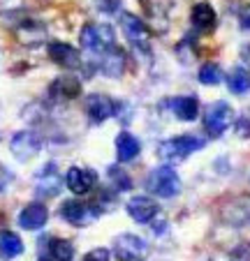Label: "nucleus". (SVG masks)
Segmentation results:
<instances>
[{
  "label": "nucleus",
  "instance_id": "14",
  "mask_svg": "<svg viewBox=\"0 0 250 261\" xmlns=\"http://www.w3.org/2000/svg\"><path fill=\"white\" fill-rule=\"evenodd\" d=\"M47 222H49V211L39 201L26 203L19 213V227L26 231H39V229L47 227Z\"/></svg>",
  "mask_w": 250,
  "mask_h": 261
},
{
  "label": "nucleus",
  "instance_id": "12",
  "mask_svg": "<svg viewBox=\"0 0 250 261\" xmlns=\"http://www.w3.org/2000/svg\"><path fill=\"white\" fill-rule=\"evenodd\" d=\"M125 211H128V215L132 217L134 222H139V224H151L157 217L160 208H157L155 199L146 197V194H137V197H132L125 203Z\"/></svg>",
  "mask_w": 250,
  "mask_h": 261
},
{
  "label": "nucleus",
  "instance_id": "22",
  "mask_svg": "<svg viewBox=\"0 0 250 261\" xmlns=\"http://www.w3.org/2000/svg\"><path fill=\"white\" fill-rule=\"evenodd\" d=\"M225 84L232 95H248L250 93V72L245 67H234L225 76Z\"/></svg>",
  "mask_w": 250,
  "mask_h": 261
},
{
  "label": "nucleus",
  "instance_id": "30",
  "mask_svg": "<svg viewBox=\"0 0 250 261\" xmlns=\"http://www.w3.org/2000/svg\"><path fill=\"white\" fill-rule=\"evenodd\" d=\"M239 25L243 33H250V7H245V10H241L239 14Z\"/></svg>",
  "mask_w": 250,
  "mask_h": 261
},
{
  "label": "nucleus",
  "instance_id": "4",
  "mask_svg": "<svg viewBox=\"0 0 250 261\" xmlns=\"http://www.w3.org/2000/svg\"><path fill=\"white\" fill-rule=\"evenodd\" d=\"M146 188L151 194L160 199H174L181 192V178H178L176 169L169 167V164H162L155 167L146 178Z\"/></svg>",
  "mask_w": 250,
  "mask_h": 261
},
{
  "label": "nucleus",
  "instance_id": "34",
  "mask_svg": "<svg viewBox=\"0 0 250 261\" xmlns=\"http://www.w3.org/2000/svg\"><path fill=\"white\" fill-rule=\"evenodd\" d=\"M42 261H47V259H42Z\"/></svg>",
  "mask_w": 250,
  "mask_h": 261
},
{
  "label": "nucleus",
  "instance_id": "31",
  "mask_svg": "<svg viewBox=\"0 0 250 261\" xmlns=\"http://www.w3.org/2000/svg\"><path fill=\"white\" fill-rule=\"evenodd\" d=\"M241 63H243V67L250 72V42L241 46Z\"/></svg>",
  "mask_w": 250,
  "mask_h": 261
},
{
  "label": "nucleus",
  "instance_id": "10",
  "mask_svg": "<svg viewBox=\"0 0 250 261\" xmlns=\"http://www.w3.org/2000/svg\"><path fill=\"white\" fill-rule=\"evenodd\" d=\"M65 185L72 194L83 197L90 194L98 188V173L93 169H83V167H70V171L65 173Z\"/></svg>",
  "mask_w": 250,
  "mask_h": 261
},
{
  "label": "nucleus",
  "instance_id": "3",
  "mask_svg": "<svg viewBox=\"0 0 250 261\" xmlns=\"http://www.w3.org/2000/svg\"><path fill=\"white\" fill-rule=\"evenodd\" d=\"M234 109L225 102V99H218V102H211L209 107L204 109V132L209 134L211 139H218L227 132V129L234 125Z\"/></svg>",
  "mask_w": 250,
  "mask_h": 261
},
{
  "label": "nucleus",
  "instance_id": "27",
  "mask_svg": "<svg viewBox=\"0 0 250 261\" xmlns=\"http://www.w3.org/2000/svg\"><path fill=\"white\" fill-rule=\"evenodd\" d=\"M230 261H250V243H241L230 252Z\"/></svg>",
  "mask_w": 250,
  "mask_h": 261
},
{
  "label": "nucleus",
  "instance_id": "33",
  "mask_svg": "<svg viewBox=\"0 0 250 261\" xmlns=\"http://www.w3.org/2000/svg\"><path fill=\"white\" fill-rule=\"evenodd\" d=\"M5 185H7V173H3V171H0V192L5 190Z\"/></svg>",
  "mask_w": 250,
  "mask_h": 261
},
{
  "label": "nucleus",
  "instance_id": "26",
  "mask_svg": "<svg viewBox=\"0 0 250 261\" xmlns=\"http://www.w3.org/2000/svg\"><path fill=\"white\" fill-rule=\"evenodd\" d=\"M234 129L241 139H250V109H243L234 118Z\"/></svg>",
  "mask_w": 250,
  "mask_h": 261
},
{
  "label": "nucleus",
  "instance_id": "15",
  "mask_svg": "<svg viewBox=\"0 0 250 261\" xmlns=\"http://www.w3.org/2000/svg\"><path fill=\"white\" fill-rule=\"evenodd\" d=\"M35 190L39 197H56L60 192V173L56 164H44L35 176Z\"/></svg>",
  "mask_w": 250,
  "mask_h": 261
},
{
  "label": "nucleus",
  "instance_id": "8",
  "mask_svg": "<svg viewBox=\"0 0 250 261\" xmlns=\"http://www.w3.org/2000/svg\"><path fill=\"white\" fill-rule=\"evenodd\" d=\"M118 109H121V104L113 97H109V95L93 93L86 97V116L93 123H104V120L113 118L118 114Z\"/></svg>",
  "mask_w": 250,
  "mask_h": 261
},
{
  "label": "nucleus",
  "instance_id": "7",
  "mask_svg": "<svg viewBox=\"0 0 250 261\" xmlns=\"http://www.w3.org/2000/svg\"><path fill=\"white\" fill-rule=\"evenodd\" d=\"M121 28L128 37V42L137 49H148V42H151V30L144 23V19H139L132 12H123L121 14Z\"/></svg>",
  "mask_w": 250,
  "mask_h": 261
},
{
  "label": "nucleus",
  "instance_id": "1",
  "mask_svg": "<svg viewBox=\"0 0 250 261\" xmlns=\"http://www.w3.org/2000/svg\"><path fill=\"white\" fill-rule=\"evenodd\" d=\"M206 146V139L199 137V134H178V137H172V139H165V141L157 146V158L167 164H176V162H183L188 160L192 153L201 150Z\"/></svg>",
  "mask_w": 250,
  "mask_h": 261
},
{
  "label": "nucleus",
  "instance_id": "29",
  "mask_svg": "<svg viewBox=\"0 0 250 261\" xmlns=\"http://www.w3.org/2000/svg\"><path fill=\"white\" fill-rule=\"evenodd\" d=\"M121 7V0H98V10L102 14H113Z\"/></svg>",
  "mask_w": 250,
  "mask_h": 261
},
{
  "label": "nucleus",
  "instance_id": "25",
  "mask_svg": "<svg viewBox=\"0 0 250 261\" xmlns=\"http://www.w3.org/2000/svg\"><path fill=\"white\" fill-rule=\"evenodd\" d=\"M109 171H111V178H113V190H118V192L132 190V178H130L125 171H121L118 167H111Z\"/></svg>",
  "mask_w": 250,
  "mask_h": 261
},
{
  "label": "nucleus",
  "instance_id": "5",
  "mask_svg": "<svg viewBox=\"0 0 250 261\" xmlns=\"http://www.w3.org/2000/svg\"><path fill=\"white\" fill-rule=\"evenodd\" d=\"M100 215V208L98 206H90V203H83L79 199H67L63 201L60 206V217H63L67 224L72 227H88L98 220Z\"/></svg>",
  "mask_w": 250,
  "mask_h": 261
},
{
  "label": "nucleus",
  "instance_id": "2",
  "mask_svg": "<svg viewBox=\"0 0 250 261\" xmlns=\"http://www.w3.org/2000/svg\"><path fill=\"white\" fill-rule=\"evenodd\" d=\"M79 42L90 54H107L116 46V33L109 23H86L79 33Z\"/></svg>",
  "mask_w": 250,
  "mask_h": 261
},
{
  "label": "nucleus",
  "instance_id": "9",
  "mask_svg": "<svg viewBox=\"0 0 250 261\" xmlns=\"http://www.w3.org/2000/svg\"><path fill=\"white\" fill-rule=\"evenodd\" d=\"M39 148H42V139H39V134L30 132V129H21L10 139V150L19 162L33 160L39 153Z\"/></svg>",
  "mask_w": 250,
  "mask_h": 261
},
{
  "label": "nucleus",
  "instance_id": "13",
  "mask_svg": "<svg viewBox=\"0 0 250 261\" xmlns=\"http://www.w3.org/2000/svg\"><path fill=\"white\" fill-rule=\"evenodd\" d=\"M47 54H49L51 63H56L58 67H65V69H77L81 65V56H79V49H74L72 44L67 42H60V40H54L47 44Z\"/></svg>",
  "mask_w": 250,
  "mask_h": 261
},
{
  "label": "nucleus",
  "instance_id": "19",
  "mask_svg": "<svg viewBox=\"0 0 250 261\" xmlns=\"http://www.w3.org/2000/svg\"><path fill=\"white\" fill-rule=\"evenodd\" d=\"M142 153V141L134 137L132 132H121L116 137V158L118 162L128 164V162H134Z\"/></svg>",
  "mask_w": 250,
  "mask_h": 261
},
{
  "label": "nucleus",
  "instance_id": "11",
  "mask_svg": "<svg viewBox=\"0 0 250 261\" xmlns=\"http://www.w3.org/2000/svg\"><path fill=\"white\" fill-rule=\"evenodd\" d=\"M165 109L172 111V116L183 123H192L199 116V99L195 95H176L165 102Z\"/></svg>",
  "mask_w": 250,
  "mask_h": 261
},
{
  "label": "nucleus",
  "instance_id": "16",
  "mask_svg": "<svg viewBox=\"0 0 250 261\" xmlns=\"http://www.w3.org/2000/svg\"><path fill=\"white\" fill-rule=\"evenodd\" d=\"M190 23L197 33H213L218 25V14L211 3H195L190 10Z\"/></svg>",
  "mask_w": 250,
  "mask_h": 261
},
{
  "label": "nucleus",
  "instance_id": "23",
  "mask_svg": "<svg viewBox=\"0 0 250 261\" xmlns=\"http://www.w3.org/2000/svg\"><path fill=\"white\" fill-rule=\"evenodd\" d=\"M47 254H49L51 261H72L74 245L65 238H49L47 241Z\"/></svg>",
  "mask_w": 250,
  "mask_h": 261
},
{
  "label": "nucleus",
  "instance_id": "17",
  "mask_svg": "<svg viewBox=\"0 0 250 261\" xmlns=\"http://www.w3.org/2000/svg\"><path fill=\"white\" fill-rule=\"evenodd\" d=\"M81 95V81L77 76H56L49 86V97L56 99V102H67V99H74Z\"/></svg>",
  "mask_w": 250,
  "mask_h": 261
},
{
  "label": "nucleus",
  "instance_id": "6",
  "mask_svg": "<svg viewBox=\"0 0 250 261\" xmlns=\"http://www.w3.org/2000/svg\"><path fill=\"white\" fill-rule=\"evenodd\" d=\"M113 252H116L118 261H144L148 254V245L144 238L134 236V233H121L113 241Z\"/></svg>",
  "mask_w": 250,
  "mask_h": 261
},
{
  "label": "nucleus",
  "instance_id": "20",
  "mask_svg": "<svg viewBox=\"0 0 250 261\" xmlns=\"http://www.w3.org/2000/svg\"><path fill=\"white\" fill-rule=\"evenodd\" d=\"M16 37H19V42L26 46H37L47 40V30L39 21H24V23L16 28Z\"/></svg>",
  "mask_w": 250,
  "mask_h": 261
},
{
  "label": "nucleus",
  "instance_id": "28",
  "mask_svg": "<svg viewBox=\"0 0 250 261\" xmlns=\"http://www.w3.org/2000/svg\"><path fill=\"white\" fill-rule=\"evenodd\" d=\"M83 261H111V252L107 247H95V250H90L83 256Z\"/></svg>",
  "mask_w": 250,
  "mask_h": 261
},
{
  "label": "nucleus",
  "instance_id": "32",
  "mask_svg": "<svg viewBox=\"0 0 250 261\" xmlns=\"http://www.w3.org/2000/svg\"><path fill=\"white\" fill-rule=\"evenodd\" d=\"M21 5V0H0V10H14Z\"/></svg>",
  "mask_w": 250,
  "mask_h": 261
},
{
  "label": "nucleus",
  "instance_id": "21",
  "mask_svg": "<svg viewBox=\"0 0 250 261\" xmlns=\"http://www.w3.org/2000/svg\"><path fill=\"white\" fill-rule=\"evenodd\" d=\"M21 254H24V241H21V236L10 231V229H3L0 231V256L5 261H12Z\"/></svg>",
  "mask_w": 250,
  "mask_h": 261
},
{
  "label": "nucleus",
  "instance_id": "18",
  "mask_svg": "<svg viewBox=\"0 0 250 261\" xmlns=\"http://www.w3.org/2000/svg\"><path fill=\"white\" fill-rule=\"evenodd\" d=\"M125 65H128V58H125V51L113 46L107 54H102V60H100V69H102L104 76L109 79H121L125 74Z\"/></svg>",
  "mask_w": 250,
  "mask_h": 261
},
{
  "label": "nucleus",
  "instance_id": "24",
  "mask_svg": "<svg viewBox=\"0 0 250 261\" xmlns=\"http://www.w3.org/2000/svg\"><path fill=\"white\" fill-rule=\"evenodd\" d=\"M197 79L204 86H218L225 81V74H222V67L218 63H204L197 72Z\"/></svg>",
  "mask_w": 250,
  "mask_h": 261
}]
</instances>
